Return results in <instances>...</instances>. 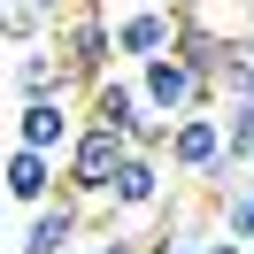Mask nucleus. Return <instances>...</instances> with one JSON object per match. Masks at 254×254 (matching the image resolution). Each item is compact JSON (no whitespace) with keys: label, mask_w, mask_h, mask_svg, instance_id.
Wrapping results in <instances>:
<instances>
[{"label":"nucleus","mask_w":254,"mask_h":254,"mask_svg":"<svg viewBox=\"0 0 254 254\" xmlns=\"http://www.w3.org/2000/svg\"><path fill=\"white\" fill-rule=\"evenodd\" d=\"M216 200H223V208H216V231L247 247V239H254V170H247V177H231Z\"/></svg>","instance_id":"nucleus-13"},{"label":"nucleus","mask_w":254,"mask_h":254,"mask_svg":"<svg viewBox=\"0 0 254 254\" xmlns=\"http://www.w3.org/2000/svg\"><path fill=\"white\" fill-rule=\"evenodd\" d=\"M247 170H254V154H247Z\"/></svg>","instance_id":"nucleus-20"},{"label":"nucleus","mask_w":254,"mask_h":254,"mask_svg":"<svg viewBox=\"0 0 254 254\" xmlns=\"http://www.w3.org/2000/svg\"><path fill=\"white\" fill-rule=\"evenodd\" d=\"M0 239H8V223H0Z\"/></svg>","instance_id":"nucleus-19"},{"label":"nucleus","mask_w":254,"mask_h":254,"mask_svg":"<svg viewBox=\"0 0 254 254\" xmlns=\"http://www.w3.org/2000/svg\"><path fill=\"white\" fill-rule=\"evenodd\" d=\"M200 254H247V247H239V239H223V231H208V239H200Z\"/></svg>","instance_id":"nucleus-16"},{"label":"nucleus","mask_w":254,"mask_h":254,"mask_svg":"<svg viewBox=\"0 0 254 254\" xmlns=\"http://www.w3.org/2000/svg\"><path fill=\"white\" fill-rule=\"evenodd\" d=\"M69 131H77V108H69V93L16 100V146H31V154H54V162H62Z\"/></svg>","instance_id":"nucleus-7"},{"label":"nucleus","mask_w":254,"mask_h":254,"mask_svg":"<svg viewBox=\"0 0 254 254\" xmlns=\"http://www.w3.org/2000/svg\"><path fill=\"white\" fill-rule=\"evenodd\" d=\"M116 162H124V131H108V124H85V116H77V131H69L62 162H54V192H69V200L100 208V192H108Z\"/></svg>","instance_id":"nucleus-2"},{"label":"nucleus","mask_w":254,"mask_h":254,"mask_svg":"<svg viewBox=\"0 0 254 254\" xmlns=\"http://www.w3.org/2000/svg\"><path fill=\"white\" fill-rule=\"evenodd\" d=\"M108 47L124 54V62L170 54V47H177V8H154V0H139V8H124V16H108Z\"/></svg>","instance_id":"nucleus-6"},{"label":"nucleus","mask_w":254,"mask_h":254,"mask_svg":"<svg viewBox=\"0 0 254 254\" xmlns=\"http://www.w3.org/2000/svg\"><path fill=\"white\" fill-rule=\"evenodd\" d=\"M146 254H200V231H154Z\"/></svg>","instance_id":"nucleus-15"},{"label":"nucleus","mask_w":254,"mask_h":254,"mask_svg":"<svg viewBox=\"0 0 254 254\" xmlns=\"http://www.w3.org/2000/svg\"><path fill=\"white\" fill-rule=\"evenodd\" d=\"M69 85H77V77H69V62L54 54V39H39V47L16 62V100H39V93H69Z\"/></svg>","instance_id":"nucleus-11"},{"label":"nucleus","mask_w":254,"mask_h":254,"mask_svg":"<svg viewBox=\"0 0 254 254\" xmlns=\"http://www.w3.org/2000/svg\"><path fill=\"white\" fill-rule=\"evenodd\" d=\"M93 247L85 254H146V239H131V231H85Z\"/></svg>","instance_id":"nucleus-14"},{"label":"nucleus","mask_w":254,"mask_h":254,"mask_svg":"<svg viewBox=\"0 0 254 254\" xmlns=\"http://www.w3.org/2000/svg\"><path fill=\"white\" fill-rule=\"evenodd\" d=\"M100 208H108L116 223L170 208V162H162V154H139V146H124V162H116V177H108V192H100Z\"/></svg>","instance_id":"nucleus-3"},{"label":"nucleus","mask_w":254,"mask_h":254,"mask_svg":"<svg viewBox=\"0 0 254 254\" xmlns=\"http://www.w3.org/2000/svg\"><path fill=\"white\" fill-rule=\"evenodd\" d=\"M47 8H54V16H62V0H47Z\"/></svg>","instance_id":"nucleus-18"},{"label":"nucleus","mask_w":254,"mask_h":254,"mask_svg":"<svg viewBox=\"0 0 254 254\" xmlns=\"http://www.w3.org/2000/svg\"><path fill=\"white\" fill-rule=\"evenodd\" d=\"M85 239V200H69V192H47V200L31 208V223H23L16 254H69Z\"/></svg>","instance_id":"nucleus-8"},{"label":"nucleus","mask_w":254,"mask_h":254,"mask_svg":"<svg viewBox=\"0 0 254 254\" xmlns=\"http://www.w3.org/2000/svg\"><path fill=\"white\" fill-rule=\"evenodd\" d=\"M131 85H139V100L154 116H185V108H208V85L192 77L185 62H177V47L170 54H146V62H131Z\"/></svg>","instance_id":"nucleus-5"},{"label":"nucleus","mask_w":254,"mask_h":254,"mask_svg":"<svg viewBox=\"0 0 254 254\" xmlns=\"http://www.w3.org/2000/svg\"><path fill=\"white\" fill-rule=\"evenodd\" d=\"M54 54H62V62H69V77H77V85H93L100 77V69H108L116 62V47H108V8H100V0H93V8H77V16H54Z\"/></svg>","instance_id":"nucleus-4"},{"label":"nucleus","mask_w":254,"mask_h":254,"mask_svg":"<svg viewBox=\"0 0 254 254\" xmlns=\"http://www.w3.org/2000/svg\"><path fill=\"white\" fill-rule=\"evenodd\" d=\"M47 31H54L47 0H0V39H8V47H39Z\"/></svg>","instance_id":"nucleus-12"},{"label":"nucleus","mask_w":254,"mask_h":254,"mask_svg":"<svg viewBox=\"0 0 254 254\" xmlns=\"http://www.w3.org/2000/svg\"><path fill=\"white\" fill-rule=\"evenodd\" d=\"M162 162H170V177H192V185H208V192H223V185L239 177V162L223 154V116H216V108H185V116H170Z\"/></svg>","instance_id":"nucleus-1"},{"label":"nucleus","mask_w":254,"mask_h":254,"mask_svg":"<svg viewBox=\"0 0 254 254\" xmlns=\"http://www.w3.org/2000/svg\"><path fill=\"white\" fill-rule=\"evenodd\" d=\"M146 100H139V85L131 77H116V69H100L93 85H85V124H108V131H131V116H139Z\"/></svg>","instance_id":"nucleus-10"},{"label":"nucleus","mask_w":254,"mask_h":254,"mask_svg":"<svg viewBox=\"0 0 254 254\" xmlns=\"http://www.w3.org/2000/svg\"><path fill=\"white\" fill-rule=\"evenodd\" d=\"M154 8H185V0H154Z\"/></svg>","instance_id":"nucleus-17"},{"label":"nucleus","mask_w":254,"mask_h":254,"mask_svg":"<svg viewBox=\"0 0 254 254\" xmlns=\"http://www.w3.org/2000/svg\"><path fill=\"white\" fill-rule=\"evenodd\" d=\"M0 192H8L16 208H39V200L54 192V154H31V146H8V154H0Z\"/></svg>","instance_id":"nucleus-9"}]
</instances>
